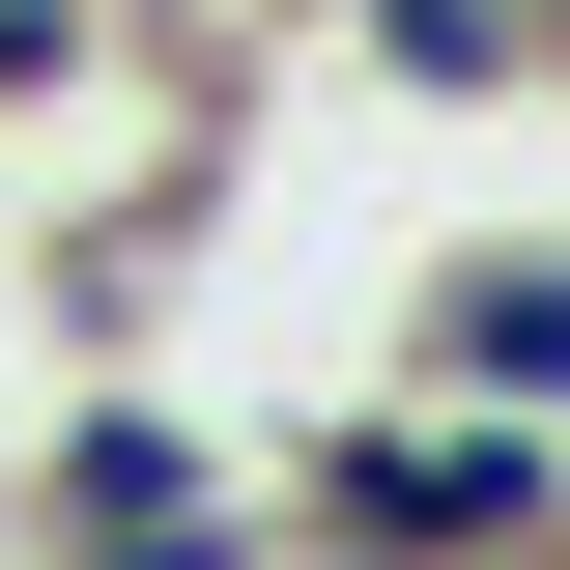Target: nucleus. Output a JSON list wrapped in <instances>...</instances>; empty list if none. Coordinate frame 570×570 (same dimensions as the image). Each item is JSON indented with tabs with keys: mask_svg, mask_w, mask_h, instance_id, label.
<instances>
[{
	"mask_svg": "<svg viewBox=\"0 0 570 570\" xmlns=\"http://www.w3.org/2000/svg\"><path fill=\"white\" fill-rule=\"evenodd\" d=\"M285 542L314 570H570V428H513V400H343V428H285Z\"/></svg>",
	"mask_w": 570,
	"mask_h": 570,
	"instance_id": "f257e3e1",
	"label": "nucleus"
},
{
	"mask_svg": "<svg viewBox=\"0 0 570 570\" xmlns=\"http://www.w3.org/2000/svg\"><path fill=\"white\" fill-rule=\"evenodd\" d=\"M400 371H428V400H513V428H570V228H456Z\"/></svg>",
	"mask_w": 570,
	"mask_h": 570,
	"instance_id": "f03ea898",
	"label": "nucleus"
},
{
	"mask_svg": "<svg viewBox=\"0 0 570 570\" xmlns=\"http://www.w3.org/2000/svg\"><path fill=\"white\" fill-rule=\"evenodd\" d=\"M314 29H371L400 86H542V0H314Z\"/></svg>",
	"mask_w": 570,
	"mask_h": 570,
	"instance_id": "7ed1b4c3",
	"label": "nucleus"
},
{
	"mask_svg": "<svg viewBox=\"0 0 570 570\" xmlns=\"http://www.w3.org/2000/svg\"><path fill=\"white\" fill-rule=\"evenodd\" d=\"M228 570H314V542H285V513H257V542H228Z\"/></svg>",
	"mask_w": 570,
	"mask_h": 570,
	"instance_id": "20e7f679",
	"label": "nucleus"
},
{
	"mask_svg": "<svg viewBox=\"0 0 570 570\" xmlns=\"http://www.w3.org/2000/svg\"><path fill=\"white\" fill-rule=\"evenodd\" d=\"M542 86H570V0H542Z\"/></svg>",
	"mask_w": 570,
	"mask_h": 570,
	"instance_id": "39448f33",
	"label": "nucleus"
}]
</instances>
